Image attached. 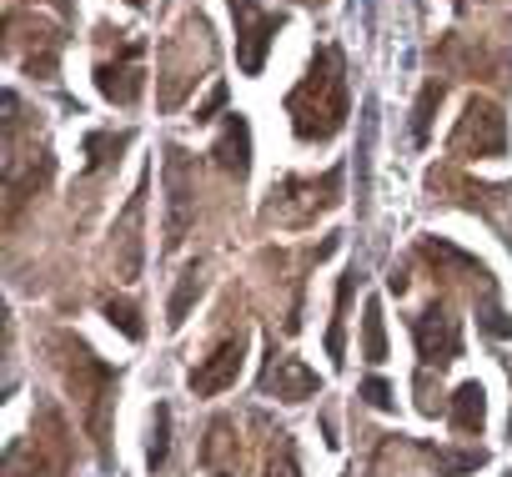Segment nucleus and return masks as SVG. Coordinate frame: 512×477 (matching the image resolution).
I'll return each mask as SVG.
<instances>
[{
    "label": "nucleus",
    "instance_id": "obj_1",
    "mask_svg": "<svg viewBox=\"0 0 512 477\" xmlns=\"http://www.w3.org/2000/svg\"><path fill=\"white\" fill-rule=\"evenodd\" d=\"M287 116H292L297 141L307 146H322L347 126V61L337 46H322L312 56L307 81L287 96Z\"/></svg>",
    "mask_w": 512,
    "mask_h": 477
},
{
    "label": "nucleus",
    "instance_id": "obj_2",
    "mask_svg": "<svg viewBox=\"0 0 512 477\" xmlns=\"http://www.w3.org/2000/svg\"><path fill=\"white\" fill-rule=\"evenodd\" d=\"M226 6H231V21H236V66H241V76H262L267 51H272L277 31L287 26V16L267 11L262 0H226Z\"/></svg>",
    "mask_w": 512,
    "mask_h": 477
},
{
    "label": "nucleus",
    "instance_id": "obj_3",
    "mask_svg": "<svg viewBox=\"0 0 512 477\" xmlns=\"http://www.w3.org/2000/svg\"><path fill=\"white\" fill-rule=\"evenodd\" d=\"M161 181H166V231L161 236H166V252H176L186 242L191 216H196V171H191V156L181 146H166Z\"/></svg>",
    "mask_w": 512,
    "mask_h": 477
},
{
    "label": "nucleus",
    "instance_id": "obj_4",
    "mask_svg": "<svg viewBox=\"0 0 512 477\" xmlns=\"http://www.w3.org/2000/svg\"><path fill=\"white\" fill-rule=\"evenodd\" d=\"M452 146L462 156H502L507 151V121H502V111L487 96H472L467 111H462V121H457V131H452Z\"/></svg>",
    "mask_w": 512,
    "mask_h": 477
},
{
    "label": "nucleus",
    "instance_id": "obj_5",
    "mask_svg": "<svg viewBox=\"0 0 512 477\" xmlns=\"http://www.w3.org/2000/svg\"><path fill=\"white\" fill-rule=\"evenodd\" d=\"M412 337H417L422 367H447V362L462 357V322L447 307H437V302L412 317Z\"/></svg>",
    "mask_w": 512,
    "mask_h": 477
},
{
    "label": "nucleus",
    "instance_id": "obj_6",
    "mask_svg": "<svg viewBox=\"0 0 512 477\" xmlns=\"http://www.w3.org/2000/svg\"><path fill=\"white\" fill-rule=\"evenodd\" d=\"M241 362H246V332L236 327L231 337H221V342H216V352H211L201 367H191V392H196V397H216V392L236 387Z\"/></svg>",
    "mask_w": 512,
    "mask_h": 477
},
{
    "label": "nucleus",
    "instance_id": "obj_7",
    "mask_svg": "<svg viewBox=\"0 0 512 477\" xmlns=\"http://www.w3.org/2000/svg\"><path fill=\"white\" fill-rule=\"evenodd\" d=\"M136 61H141V41H126L121 61H101V66H96V86H101V96H106V101H116V106H131V101L141 96V86H146V71H141Z\"/></svg>",
    "mask_w": 512,
    "mask_h": 477
},
{
    "label": "nucleus",
    "instance_id": "obj_8",
    "mask_svg": "<svg viewBox=\"0 0 512 477\" xmlns=\"http://www.w3.org/2000/svg\"><path fill=\"white\" fill-rule=\"evenodd\" d=\"M317 372L307 367V362H297V357H277V342H272V362H267V372H262V392H277L282 402H307V397H317Z\"/></svg>",
    "mask_w": 512,
    "mask_h": 477
},
{
    "label": "nucleus",
    "instance_id": "obj_9",
    "mask_svg": "<svg viewBox=\"0 0 512 477\" xmlns=\"http://www.w3.org/2000/svg\"><path fill=\"white\" fill-rule=\"evenodd\" d=\"M211 156H216V166H221V171H231L236 181H246V171H251V126H246V116H241V111H231V116H226V126H221V136H216Z\"/></svg>",
    "mask_w": 512,
    "mask_h": 477
},
{
    "label": "nucleus",
    "instance_id": "obj_10",
    "mask_svg": "<svg viewBox=\"0 0 512 477\" xmlns=\"http://www.w3.org/2000/svg\"><path fill=\"white\" fill-rule=\"evenodd\" d=\"M141 196H146V176H141V186H136V196L126 201V211H121V221H116V242L126 247V262H121V277L131 282V277H141Z\"/></svg>",
    "mask_w": 512,
    "mask_h": 477
},
{
    "label": "nucleus",
    "instance_id": "obj_11",
    "mask_svg": "<svg viewBox=\"0 0 512 477\" xmlns=\"http://www.w3.org/2000/svg\"><path fill=\"white\" fill-rule=\"evenodd\" d=\"M447 417H452V427L457 432H482V422H487V392H482V382H462L457 392H452V407H447Z\"/></svg>",
    "mask_w": 512,
    "mask_h": 477
},
{
    "label": "nucleus",
    "instance_id": "obj_12",
    "mask_svg": "<svg viewBox=\"0 0 512 477\" xmlns=\"http://www.w3.org/2000/svg\"><path fill=\"white\" fill-rule=\"evenodd\" d=\"M422 257H427V262H442V267H457V272L477 277L482 287H492V272H487L477 257H467V252H457L452 242H442V236H422Z\"/></svg>",
    "mask_w": 512,
    "mask_h": 477
},
{
    "label": "nucleus",
    "instance_id": "obj_13",
    "mask_svg": "<svg viewBox=\"0 0 512 477\" xmlns=\"http://www.w3.org/2000/svg\"><path fill=\"white\" fill-rule=\"evenodd\" d=\"M362 357L367 362L387 357V327H382V302L377 297H367V307H362Z\"/></svg>",
    "mask_w": 512,
    "mask_h": 477
},
{
    "label": "nucleus",
    "instance_id": "obj_14",
    "mask_svg": "<svg viewBox=\"0 0 512 477\" xmlns=\"http://www.w3.org/2000/svg\"><path fill=\"white\" fill-rule=\"evenodd\" d=\"M442 81H427L422 86V96H417V106H412V146H427V136H432V111L442 106Z\"/></svg>",
    "mask_w": 512,
    "mask_h": 477
},
{
    "label": "nucleus",
    "instance_id": "obj_15",
    "mask_svg": "<svg viewBox=\"0 0 512 477\" xmlns=\"http://www.w3.org/2000/svg\"><path fill=\"white\" fill-rule=\"evenodd\" d=\"M372 136H377V101L362 106V141H357V196H367L372 181Z\"/></svg>",
    "mask_w": 512,
    "mask_h": 477
},
{
    "label": "nucleus",
    "instance_id": "obj_16",
    "mask_svg": "<svg viewBox=\"0 0 512 477\" xmlns=\"http://www.w3.org/2000/svg\"><path fill=\"white\" fill-rule=\"evenodd\" d=\"M352 287H357V267H347V272H342V282H337V322H332V332H327V357H332L337 367L347 362V357H342V352H347V347H342V317H347Z\"/></svg>",
    "mask_w": 512,
    "mask_h": 477
},
{
    "label": "nucleus",
    "instance_id": "obj_17",
    "mask_svg": "<svg viewBox=\"0 0 512 477\" xmlns=\"http://www.w3.org/2000/svg\"><path fill=\"white\" fill-rule=\"evenodd\" d=\"M487 462V452L482 447H467V452H457V447H432V467L442 472V477H462V472H477Z\"/></svg>",
    "mask_w": 512,
    "mask_h": 477
},
{
    "label": "nucleus",
    "instance_id": "obj_18",
    "mask_svg": "<svg viewBox=\"0 0 512 477\" xmlns=\"http://www.w3.org/2000/svg\"><path fill=\"white\" fill-rule=\"evenodd\" d=\"M166 452H171V407L156 402V412H151V442H146V462H151V472L166 467Z\"/></svg>",
    "mask_w": 512,
    "mask_h": 477
},
{
    "label": "nucleus",
    "instance_id": "obj_19",
    "mask_svg": "<svg viewBox=\"0 0 512 477\" xmlns=\"http://www.w3.org/2000/svg\"><path fill=\"white\" fill-rule=\"evenodd\" d=\"M126 141H131L126 131L121 136L116 131H91L86 136V171H101L106 161H116V151H126Z\"/></svg>",
    "mask_w": 512,
    "mask_h": 477
},
{
    "label": "nucleus",
    "instance_id": "obj_20",
    "mask_svg": "<svg viewBox=\"0 0 512 477\" xmlns=\"http://www.w3.org/2000/svg\"><path fill=\"white\" fill-rule=\"evenodd\" d=\"M196 297H201V272H196V267H186V272H181V282H176V292H171V307H166V322H171V327H181Z\"/></svg>",
    "mask_w": 512,
    "mask_h": 477
},
{
    "label": "nucleus",
    "instance_id": "obj_21",
    "mask_svg": "<svg viewBox=\"0 0 512 477\" xmlns=\"http://www.w3.org/2000/svg\"><path fill=\"white\" fill-rule=\"evenodd\" d=\"M477 327H482L487 337H497V342L512 337V317L497 307V292H487V302H482V312H477Z\"/></svg>",
    "mask_w": 512,
    "mask_h": 477
},
{
    "label": "nucleus",
    "instance_id": "obj_22",
    "mask_svg": "<svg viewBox=\"0 0 512 477\" xmlns=\"http://www.w3.org/2000/svg\"><path fill=\"white\" fill-rule=\"evenodd\" d=\"M101 312H106V317H111V327H121L131 342H141V337H146V327H141V312H136L131 302H116V297H111Z\"/></svg>",
    "mask_w": 512,
    "mask_h": 477
},
{
    "label": "nucleus",
    "instance_id": "obj_23",
    "mask_svg": "<svg viewBox=\"0 0 512 477\" xmlns=\"http://www.w3.org/2000/svg\"><path fill=\"white\" fill-rule=\"evenodd\" d=\"M267 477H302V467H297V447H292V437H287V432H277V452H272Z\"/></svg>",
    "mask_w": 512,
    "mask_h": 477
},
{
    "label": "nucleus",
    "instance_id": "obj_24",
    "mask_svg": "<svg viewBox=\"0 0 512 477\" xmlns=\"http://www.w3.org/2000/svg\"><path fill=\"white\" fill-rule=\"evenodd\" d=\"M362 397H367L377 412H392V407H397V397H392V387H387L382 377H367V382H362Z\"/></svg>",
    "mask_w": 512,
    "mask_h": 477
},
{
    "label": "nucleus",
    "instance_id": "obj_25",
    "mask_svg": "<svg viewBox=\"0 0 512 477\" xmlns=\"http://www.w3.org/2000/svg\"><path fill=\"white\" fill-rule=\"evenodd\" d=\"M221 106H226V86L216 81V86H211V96H206V101L196 106V116H191V121H211V116H216Z\"/></svg>",
    "mask_w": 512,
    "mask_h": 477
}]
</instances>
